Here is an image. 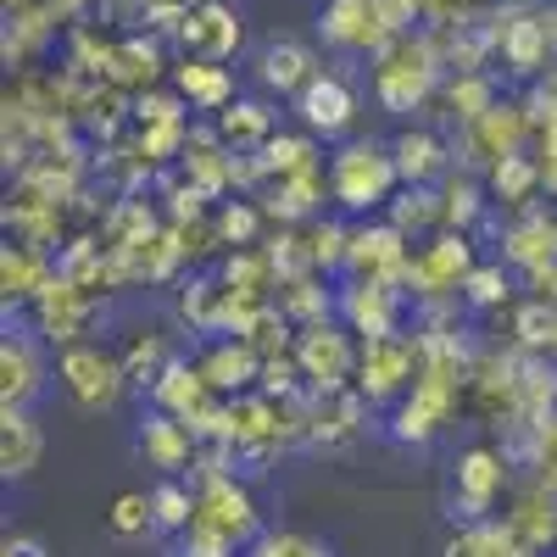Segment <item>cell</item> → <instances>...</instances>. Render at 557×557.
I'll return each mask as SVG.
<instances>
[{
  "label": "cell",
  "mask_w": 557,
  "mask_h": 557,
  "mask_svg": "<svg viewBox=\"0 0 557 557\" xmlns=\"http://www.w3.org/2000/svg\"><path fill=\"white\" fill-rule=\"evenodd\" d=\"M441 51H435V39L430 28H412V34H396L385 51L374 57V101L385 112H418L435 89H441Z\"/></svg>",
  "instance_id": "cell-1"
},
{
  "label": "cell",
  "mask_w": 557,
  "mask_h": 557,
  "mask_svg": "<svg viewBox=\"0 0 557 557\" xmlns=\"http://www.w3.org/2000/svg\"><path fill=\"white\" fill-rule=\"evenodd\" d=\"M190 546L196 552H218V557H228L235 546H246L251 535H257V507H251V496L228 480V474H218V480H201L196 485V519H190Z\"/></svg>",
  "instance_id": "cell-2"
},
{
  "label": "cell",
  "mask_w": 557,
  "mask_h": 557,
  "mask_svg": "<svg viewBox=\"0 0 557 557\" xmlns=\"http://www.w3.org/2000/svg\"><path fill=\"white\" fill-rule=\"evenodd\" d=\"M396 184H401L396 157L391 146H374V139H357L330 162V190H335V207L346 212H385Z\"/></svg>",
  "instance_id": "cell-3"
},
{
  "label": "cell",
  "mask_w": 557,
  "mask_h": 557,
  "mask_svg": "<svg viewBox=\"0 0 557 557\" xmlns=\"http://www.w3.org/2000/svg\"><path fill=\"white\" fill-rule=\"evenodd\" d=\"M57 380H62V385H67V396H73L78 407H89V412L117 407V401H123V391H128L123 357H117V351H107V346H84V341H73V346H62V351H57Z\"/></svg>",
  "instance_id": "cell-4"
},
{
  "label": "cell",
  "mask_w": 557,
  "mask_h": 557,
  "mask_svg": "<svg viewBox=\"0 0 557 557\" xmlns=\"http://www.w3.org/2000/svg\"><path fill=\"white\" fill-rule=\"evenodd\" d=\"M480 262H474V246L462 228H435L430 246H418L412 262H407V290L418 301H441V296H457L462 278H469Z\"/></svg>",
  "instance_id": "cell-5"
},
{
  "label": "cell",
  "mask_w": 557,
  "mask_h": 557,
  "mask_svg": "<svg viewBox=\"0 0 557 557\" xmlns=\"http://www.w3.org/2000/svg\"><path fill=\"white\" fill-rule=\"evenodd\" d=\"M296 362H301V380L312 391H346V380L357 374V351L351 346V330L346 323H330V318H318V323H301L296 330Z\"/></svg>",
  "instance_id": "cell-6"
},
{
  "label": "cell",
  "mask_w": 557,
  "mask_h": 557,
  "mask_svg": "<svg viewBox=\"0 0 557 557\" xmlns=\"http://www.w3.org/2000/svg\"><path fill=\"white\" fill-rule=\"evenodd\" d=\"M424 368V346L407 341V335H380V341H362L357 351V391L368 401H391L396 391H407Z\"/></svg>",
  "instance_id": "cell-7"
},
{
  "label": "cell",
  "mask_w": 557,
  "mask_h": 557,
  "mask_svg": "<svg viewBox=\"0 0 557 557\" xmlns=\"http://www.w3.org/2000/svg\"><path fill=\"white\" fill-rule=\"evenodd\" d=\"M318 34L330 51H368V57H380L396 39L385 12H380V0H330V7L318 12Z\"/></svg>",
  "instance_id": "cell-8"
},
{
  "label": "cell",
  "mask_w": 557,
  "mask_h": 557,
  "mask_svg": "<svg viewBox=\"0 0 557 557\" xmlns=\"http://www.w3.org/2000/svg\"><path fill=\"white\" fill-rule=\"evenodd\" d=\"M28 307H34V323H39V335H45V341L73 346V341L89 330V318H96V290H84L78 278H67V273L57 268V273H51V285H45Z\"/></svg>",
  "instance_id": "cell-9"
},
{
  "label": "cell",
  "mask_w": 557,
  "mask_h": 557,
  "mask_svg": "<svg viewBox=\"0 0 557 557\" xmlns=\"http://www.w3.org/2000/svg\"><path fill=\"white\" fill-rule=\"evenodd\" d=\"M407 262H412L407 235H401L391 218L351 228V251H346L351 278H385V285H401V290H407Z\"/></svg>",
  "instance_id": "cell-10"
},
{
  "label": "cell",
  "mask_w": 557,
  "mask_h": 557,
  "mask_svg": "<svg viewBox=\"0 0 557 557\" xmlns=\"http://www.w3.org/2000/svg\"><path fill=\"white\" fill-rule=\"evenodd\" d=\"M240 12L228 7V0H201V7L184 17L173 28V45H178V57H207V62H228L240 51Z\"/></svg>",
  "instance_id": "cell-11"
},
{
  "label": "cell",
  "mask_w": 557,
  "mask_h": 557,
  "mask_svg": "<svg viewBox=\"0 0 557 557\" xmlns=\"http://www.w3.org/2000/svg\"><path fill=\"white\" fill-rule=\"evenodd\" d=\"M530 134H535V123H530V112H524L519 101H496L485 117L462 123V151H469L474 168H491L496 157L524 151V139H530Z\"/></svg>",
  "instance_id": "cell-12"
},
{
  "label": "cell",
  "mask_w": 557,
  "mask_h": 557,
  "mask_svg": "<svg viewBox=\"0 0 557 557\" xmlns=\"http://www.w3.org/2000/svg\"><path fill=\"white\" fill-rule=\"evenodd\" d=\"M491 39H496V51L502 62L513 67L519 78L541 73L546 57H552V34H546V17L541 12H524V7H507L491 17Z\"/></svg>",
  "instance_id": "cell-13"
},
{
  "label": "cell",
  "mask_w": 557,
  "mask_h": 557,
  "mask_svg": "<svg viewBox=\"0 0 557 557\" xmlns=\"http://www.w3.org/2000/svg\"><path fill=\"white\" fill-rule=\"evenodd\" d=\"M401 285H385V278H351L341 290V318L346 330L362 335V341H380V335H396V318H401Z\"/></svg>",
  "instance_id": "cell-14"
},
{
  "label": "cell",
  "mask_w": 557,
  "mask_h": 557,
  "mask_svg": "<svg viewBox=\"0 0 557 557\" xmlns=\"http://www.w3.org/2000/svg\"><path fill=\"white\" fill-rule=\"evenodd\" d=\"M296 112L307 123V134H323V139H335L357 123V89L341 78V73H318L301 96H296Z\"/></svg>",
  "instance_id": "cell-15"
},
{
  "label": "cell",
  "mask_w": 557,
  "mask_h": 557,
  "mask_svg": "<svg viewBox=\"0 0 557 557\" xmlns=\"http://www.w3.org/2000/svg\"><path fill=\"white\" fill-rule=\"evenodd\" d=\"M162 67H168V62H162V34L151 28V34H123V39H112V57H107L101 78L117 84V89H128V96H139V89H157Z\"/></svg>",
  "instance_id": "cell-16"
},
{
  "label": "cell",
  "mask_w": 557,
  "mask_h": 557,
  "mask_svg": "<svg viewBox=\"0 0 557 557\" xmlns=\"http://www.w3.org/2000/svg\"><path fill=\"white\" fill-rule=\"evenodd\" d=\"M196 368H201V380L218 391V396H240V391H251L257 380H262V351L251 346V341H212L201 357H196Z\"/></svg>",
  "instance_id": "cell-17"
},
{
  "label": "cell",
  "mask_w": 557,
  "mask_h": 557,
  "mask_svg": "<svg viewBox=\"0 0 557 557\" xmlns=\"http://www.w3.org/2000/svg\"><path fill=\"white\" fill-rule=\"evenodd\" d=\"M323 201H335V190H330V173H323V162H318V168H307V173L273 178L262 212H268V223H307V218H318Z\"/></svg>",
  "instance_id": "cell-18"
},
{
  "label": "cell",
  "mask_w": 557,
  "mask_h": 557,
  "mask_svg": "<svg viewBox=\"0 0 557 557\" xmlns=\"http://www.w3.org/2000/svg\"><path fill=\"white\" fill-rule=\"evenodd\" d=\"M507 485V462L491 446H469L457 457V502H462V519H485L491 502Z\"/></svg>",
  "instance_id": "cell-19"
},
{
  "label": "cell",
  "mask_w": 557,
  "mask_h": 557,
  "mask_svg": "<svg viewBox=\"0 0 557 557\" xmlns=\"http://www.w3.org/2000/svg\"><path fill=\"white\" fill-rule=\"evenodd\" d=\"M318 73L323 67L312 57V45H301V39H273V45H262V57H257V78L273 89V96H301Z\"/></svg>",
  "instance_id": "cell-20"
},
{
  "label": "cell",
  "mask_w": 557,
  "mask_h": 557,
  "mask_svg": "<svg viewBox=\"0 0 557 557\" xmlns=\"http://www.w3.org/2000/svg\"><path fill=\"white\" fill-rule=\"evenodd\" d=\"M502 251H507V262H513V268H524V273H541V268H552V262H557V218H546V212L524 207V218H513V223H507Z\"/></svg>",
  "instance_id": "cell-21"
},
{
  "label": "cell",
  "mask_w": 557,
  "mask_h": 557,
  "mask_svg": "<svg viewBox=\"0 0 557 557\" xmlns=\"http://www.w3.org/2000/svg\"><path fill=\"white\" fill-rule=\"evenodd\" d=\"M139 451H146V462L151 469H162V474H178L184 462L196 457V430L184 424L178 412H151L146 424H139Z\"/></svg>",
  "instance_id": "cell-22"
},
{
  "label": "cell",
  "mask_w": 557,
  "mask_h": 557,
  "mask_svg": "<svg viewBox=\"0 0 557 557\" xmlns=\"http://www.w3.org/2000/svg\"><path fill=\"white\" fill-rule=\"evenodd\" d=\"M39 385H45V351L28 335H7V346H0V401L28 407Z\"/></svg>",
  "instance_id": "cell-23"
},
{
  "label": "cell",
  "mask_w": 557,
  "mask_h": 557,
  "mask_svg": "<svg viewBox=\"0 0 557 557\" xmlns=\"http://www.w3.org/2000/svg\"><path fill=\"white\" fill-rule=\"evenodd\" d=\"M173 89L196 112H223L228 101H235V78H228V67L207 62V57H178L173 62Z\"/></svg>",
  "instance_id": "cell-24"
},
{
  "label": "cell",
  "mask_w": 557,
  "mask_h": 557,
  "mask_svg": "<svg viewBox=\"0 0 557 557\" xmlns=\"http://www.w3.org/2000/svg\"><path fill=\"white\" fill-rule=\"evenodd\" d=\"M391 157H396V173H401V184H435V178H446L451 168H446V146H441V134H430V128H401L396 139H391Z\"/></svg>",
  "instance_id": "cell-25"
},
{
  "label": "cell",
  "mask_w": 557,
  "mask_h": 557,
  "mask_svg": "<svg viewBox=\"0 0 557 557\" xmlns=\"http://www.w3.org/2000/svg\"><path fill=\"white\" fill-rule=\"evenodd\" d=\"M212 396H218V391L201 380V368H196V362H184V357H173V362L162 368V380L151 385V401H157L162 412H178L184 424H190V418H196Z\"/></svg>",
  "instance_id": "cell-26"
},
{
  "label": "cell",
  "mask_w": 557,
  "mask_h": 557,
  "mask_svg": "<svg viewBox=\"0 0 557 557\" xmlns=\"http://www.w3.org/2000/svg\"><path fill=\"white\" fill-rule=\"evenodd\" d=\"M51 262H45V246H28V240H12L7 257H0V290L7 301H34L45 285H51Z\"/></svg>",
  "instance_id": "cell-27"
},
{
  "label": "cell",
  "mask_w": 557,
  "mask_h": 557,
  "mask_svg": "<svg viewBox=\"0 0 557 557\" xmlns=\"http://www.w3.org/2000/svg\"><path fill=\"white\" fill-rule=\"evenodd\" d=\"M45 441H39V424L23 412V407H7L0 412V469H7V480H23L34 474Z\"/></svg>",
  "instance_id": "cell-28"
},
{
  "label": "cell",
  "mask_w": 557,
  "mask_h": 557,
  "mask_svg": "<svg viewBox=\"0 0 557 557\" xmlns=\"http://www.w3.org/2000/svg\"><path fill=\"white\" fill-rule=\"evenodd\" d=\"M541 190H546V178H541V157L513 151V157H496V162H491V196H496L502 207H519V212H524Z\"/></svg>",
  "instance_id": "cell-29"
},
{
  "label": "cell",
  "mask_w": 557,
  "mask_h": 557,
  "mask_svg": "<svg viewBox=\"0 0 557 557\" xmlns=\"http://www.w3.org/2000/svg\"><path fill=\"white\" fill-rule=\"evenodd\" d=\"M385 218L401 228V235H424V228H446V201L430 184H401V196L385 201Z\"/></svg>",
  "instance_id": "cell-30"
},
{
  "label": "cell",
  "mask_w": 557,
  "mask_h": 557,
  "mask_svg": "<svg viewBox=\"0 0 557 557\" xmlns=\"http://www.w3.org/2000/svg\"><path fill=\"white\" fill-rule=\"evenodd\" d=\"M212 128H218V139H223L228 151H257L262 139L273 134V112L262 101H228Z\"/></svg>",
  "instance_id": "cell-31"
},
{
  "label": "cell",
  "mask_w": 557,
  "mask_h": 557,
  "mask_svg": "<svg viewBox=\"0 0 557 557\" xmlns=\"http://www.w3.org/2000/svg\"><path fill=\"white\" fill-rule=\"evenodd\" d=\"M257 162H262V173L273 184V178H290V173L318 168V146H312V134H268L257 146Z\"/></svg>",
  "instance_id": "cell-32"
},
{
  "label": "cell",
  "mask_w": 557,
  "mask_h": 557,
  "mask_svg": "<svg viewBox=\"0 0 557 557\" xmlns=\"http://www.w3.org/2000/svg\"><path fill=\"white\" fill-rule=\"evenodd\" d=\"M446 557H535V546H524L513 524H474L446 546Z\"/></svg>",
  "instance_id": "cell-33"
},
{
  "label": "cell",
  "mask_w": 557,
  "mask_h": 557,
  "mask_svg": "<svg viewBox=\"0 0 557 557\" xmlns=\"http://www.w3.org/2000/svg\"><path fill=\"white\" fill-rule=\"evenodd\" d=\"M117 357H123L128 385H157L162 368L173 362V346H168V335H157V330H139V335H128V346H123Z\"/></svg>",
  "instance_id": "cell-34"
},
{
  "label": "cell",
  "mask_w": 557,
  "mask_h": 557,
  "mask_svg": "<svg viewBox=\"0 0 557 557\" xmlns=\"http://www.w3.org/2000/svg\"><path fill=\"white\" fill-rule=\"evenodd\" d=\"M278 307H285V318L296 323H318V318H330V290H318V268L312 273H296V278H285V285H278Z\"/></svg>",
  "instance_id": "cell-35"
},
{
  "label": "cell",
  "mask_w": 557,
  "mask_h": 557,
  "mask_svg": "<svg viewBox=\"0 0 557 557\" xmlns=\"http://www.w3.org/2000/svg\"><path fill=\"white\" fill-rule=\"evenodd\" d=\"M441 201H446V228H462V235L485 218V190L474 184V173H446Z\"/></svg>",
  "instance_id": "cell-36"
},
{
  "label": "cell",
  "mask_w": 557,
  "mask_h": 557,
  "mask_svg": "<svg viewBox=\"0 0 557 557\" xmlns=\"http://www.w3.org/2000/svg\"><path fill=\"white\" fill-rule=\"evenodd\" d=\"M446 107H451L457 123H474V117H485L496 107V89H491L485 73H451L446 78Z\"/></svg>",
  "instance_id": "cell-37"
},
{
  "label": "cell",
  "mask_w": 557,
  "mask_h": 557,
  "mask_svg": "<svg viewBox=\"0 0 557 557\" xmlns=\"http://www.w3.org/2000/svg\"><path fill=\"white\" fill-rule=\"evenodd\" d=\"M262 223H268L262 207H251V201H223V212L212 218V240H218V246H257Z\"/></svg>",
  "instance_id": "cell-38"
},
{
  "label": "cell",
  "mask_w": 557,
  "mask_h": 557,
  "mask_svg": "<svg viewBox=\"0 0 557 557\" xmlns=\"http://www.w3.org/2000/svg\"><path fill=\"white\" fill-rule=\"evenodd\" d=\"M301 235H307V251H312L318 273L323 268H346V251H351V228L346 223H307Z\"/></svg>",
  "instance_id": "cell-39"
},
{
  "label": "cell",
  "mask_w": 557,
  "mask_h": 557,
  "mask_svg": "<svg viewBox=\"0 0 557 557\" xmlns=\"http://www.w3.org/2000/svg\"><path fill=\"white\" fill-rule=\"evenodd\" d=\"M151 513H157V530H190L196 519V491H184V485H157L151 491Z\"/></svg>",
  "instance_id": "cell-40"
},
{
  "label": "cell",
  "mask_w": 557,
  "mask_h": 557,
  "mask_svg": "<svg viewBox=\"0 0 557 557\" xmlns=\"http://www.w3.org/2000/svg\"><path fill=\"white\" fill-rule=\"evenodd\" d=\"M519 341L535 351H557V307L552 301L535 296L530 307H519Z\"/></svg>",
  "instance_id": "cell-41"
},
{
  "label": "cell",
  "mask_w": 557,
  "mask_h": 557,
  "mask_svg": "<svg viewBox=\"0 0 557 557\" xmlns=\"http://www.w3.org/2000/svg\"><path fill=\"white\" fill-rule=\"evenodd\" d=\"M462 296H469L474 307H485V312H491V307H507L513 285H507V273H502V268H491V262H485V268H474L469 278H462Z\"/></svg>",
  "instance_id": "cell-42"
},
{
  "label": "cell",
  "mask_w": 557,
  "mask_h": 557,
  "mask_svg": "<svg viewBox=\"0 0 557 557\" xmlns=\"http://www.w3.org/2000/svg\"><path fill=\"white\" fill-rule=\"evenodd\" d=\"M112 530H117V535H146V530H157L151 496H139V491H123V496L112 502Z\"/></svg>",
  "instance_id": "cell-43"
},
{
  "label": "cell",
  "mask_w": 557,
  "mask_h": 557,
  "mask_svg": "<svg viewBox=\"0 0 557 557\" xmlns=\"http://www.w3.org/2000/svg\"><path fill=\"white\" fill-rule=\"evenodd\" d=\"M251 557H323V552L307 535H290L285 530V535H257L251 541Z\"/></svg>",
  "instance_id": "cell-44"
},
{
  "label": "cell",
  "mask_w": 557,
  "mask_h": 557,
  "mask_svg": "<svg viewBox=\"0 0 557 557\" xmlns=\"http://www.w3.org/2000/svg\"><path fill=\"white\" fill-rule=\"evenodd\" d=\"M196 7H201V0H146V23H151L162 39H173V28L190 17Z\"/></svg>",
  "instance_id": "cell-45"
},
{
  "label": "cell",
  "mask_w": 557,
  "mask_h": 557,
  "mask_svg": "<svg viewBox=\"0 0 557 557\" xmlns=\"http://www.w3.org/2000/svg\"><path fill=\"white\" fill-rule=\"evenodd\" d=\"M530 285H535V296H541V301H552V307H557V262H552V268H541V273H530Z\"/></svg>",
  "instance_id": "cell-46"
},
{
  "label": "cell",
  "mask_w": 557,
  "mask_h": 557,
  "mask_svg": "<svg viewBox=\"0 0 557 557\" xmlns=\"http://www.w3.org/2000/svg\"><path fill=\"white\" fill-rule=\"evenodd\" d=\"M0 557H45V546L28 541V535H17V541H7V552H0Z\"/></svg>",
  "instance_id": "cell-47"
},
{
  "label": "cell",
  "mask_w": 557,
  "mask_h": 557,
  "mask_svg": "<svg viewBox=\"0 0 557 557\" xmlns=\"http://www.w3.org/2000/svg\"><path fill=\"white\" fill-rule=\"evenodd\" d=\"M541 178H546V196L557 201V162H541Z\"/></svg>",
  "instance_id": "cell-48"
},
{
  "label": "cell",
  "mask_w": 557,
  "mask_h": 557,
  "mask_svg": "<svg viewBox=\"0 0 557 557\" xmlns=\"http://www.w3.org/2000/svg\"><path fill=\"white\" fill-rule=\"evenodd\" d=\"M51 7H57V12H62V17H78V12H84V7H89V0H51Z\"/></svg>",
  "instance_id": "cell-49"
},
{
  "label": "cell",
  "mask_w": 557,
  "mask_h": 557,
  "mask_svg": "<svg viewBox=\"0 0 557 557\" xmlns=\"http://www.w3.org/2000/svg\"><path fill=\"white\" fill-rule=\"evenodd\" d=\"M178 557H218V552H196V546H184Z\"/></svg>",
  "instance_id": "cell-50"
}]
</instances>
